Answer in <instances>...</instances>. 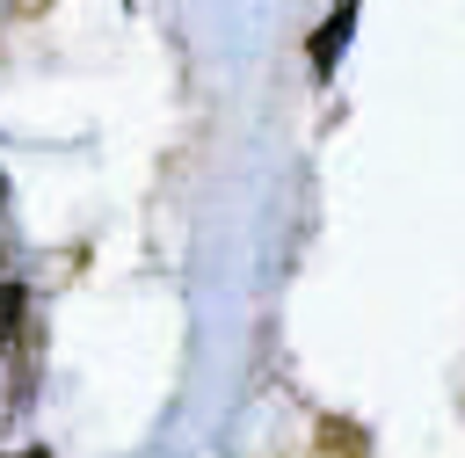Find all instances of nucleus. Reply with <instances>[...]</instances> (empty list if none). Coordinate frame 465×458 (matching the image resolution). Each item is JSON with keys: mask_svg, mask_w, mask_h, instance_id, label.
I'll return each instance as SVG.
<instances>
[{"mask_svg": "<svg viewBox=\"0 0 465 458\" xmlns=\"http://www.w3.org/2000/svg\"><path fill=\"white\" fill-rule=\"evenodd\" d=\"M349 29H356V7H349V0H341V7H334V15H327V29H320V36H312V65H320V73H327V65H334V51H341V36H349Z\"/></svg>", "mask_w": 465, "mask_h": 458, "instance_id": "nucleus-1", "label": "nucleus"}, {"mask_svg": "<svg viewBox=\"0 0 465 458\" xmlns=\"http://www.w3.org/2000/svg\"><path fill=\"white\" fill-rule=\"evenodd\" d=\"M22 320H29V291H22L15 276H0V349L22 334Z\"/></svg>", "mask_w": 465, "mask_h": 458, "instance_id": "nucleus-2", "label": "nucleus"}, {"mask_svg": "<svg viewBox=\"0 0 465 458\" xmlns=\"http://www.w3.org/2000/svg\"><path fill=\"white\" fill-rule=\"evenodd\" d=\"M0 204H7V174H0Z\"/></svg>", "mask_w": 465, "mask_h": 458, "instance_id": "nucleus-3", "label": "nucleus"}, {"mask_svg": "<svg viewBox=\"0 0 465 458\" xmlns=\"http://www.w3.org/2000/svg\"><path fill=\"white\" fill-rule=\"evenodd\" d=\"M15 458H44V451H15Z\"/></svg>", "mask_w": 465, "mask_h": 458, "instance_id": "nucleus-4", "label": "nucleus"}]
</instances>
